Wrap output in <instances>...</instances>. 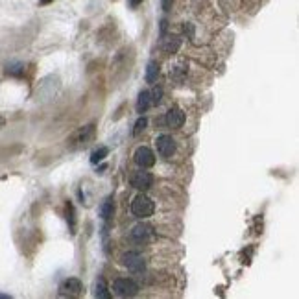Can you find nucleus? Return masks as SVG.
<instances>
[{
	"mask_svg": "<svg viewBox=\"0 0 299 299\" xmlns=\"http://www.w3.org/2000/svg\"><path fill=\"white\" fill-rule=\"evenodd\" d=\"M96 137V128L94 124H89V126H83V128H79L72 133V135L67 139V148L68 150H83L90 144V142L94 141Z\"/></svg>",
	"mask_w": 299,
	"mask_h": 299,
	"instance_id": "1",
	"label": "nucleus"
},
{
	"mask_svg": "<svg viewBox=\"0 0 299 299\" xmlns=\"http://www.w3.org/2000/svg\"><path fill=\"white\" fill-rule=\"evenodd\" d=\"M115 295H119V297H133L139 293V284H137L133 279H128V277H120L117 281L113 282V286H111Z\"/></svg>",
	"mask_w": 299,
	"mask_h": 299,
	"instance_id": "2",
	"label": "nucleus"
},
{
	"mask_svg": "<svg viewBox=\"0 0 299 299\" xmlns=\"http://www.w3.org/2000/svg\"><path fill=\"white\" fill-rule=\"evenodd\" d=\"M155 211V205L148 196H137L133 202H131V213L137 216V218H148V216L153 215Z\"/></svg>",
	"mask_w": 299,
	"mask_h": 299,
	"instance_id": "3",
	"label": "nucleus"
},
{
	"mask_svg": "<svg viewBox=\"0 0 299 299\" xmlns=\"http://www.w3.org/2000/svg\"><path fill=\"white\" fill-rule=\"evenodd\" d=\"M122 264H124L131 273H137V275L144 273V270H146L144 259H142L139 253H135V251H128V253L122 255Z\"/></svg>",
	"mask_w": 299,
	"mask_h": 299,
	"instance_id": "4",
	"label": "nucleus"
},
{
	"mask_svg": "<svg viewBox=\"0 0 299 299\" xmlns=\"http://www.w3.org/2000/svg\"><path fill=\"white\" fill-rule=\"evenodd\" d=\"M159 155L163 159H170L175 153V141L172 139V135H159L155 141Z\"/></svg>",
	"mask_w": 299,
	"mask_h": 299,
	"instance_id": "5",
	"label": "nucleus"
},
{
	"mask_svg": "<svg viewBox=\"0 0 299 299\" xmlns=\"http://www.w3.org/2000/svg\"><path fill=\"white\" fill-rule=\"evenodd\" d=\"M135 163L141 166V168H150V166H153L155 164V155H153V152L150 150V148L146 146H139L135 150Z\"/></svg>",
	"mask_w": 299,
	"mask_h": 299,
	"instance_id": "6",
	"label": "nucleus"
},
{
	"mask_svg": "<svg viewBox=\"0 0 299 299\" xmlns=\"http://www.w3.org/2000/svg\"><path fill=\"white\" fill-rule=\"evenodd\" d=\"M153 185V175L150 172H135L131 175V186L137 190H148Z\"/></svg>",
	"mask_w": 299,
	"mask_h": 299,
	"instance_id": "7",
	"label": "nucleus"
},
{
	"mask_svg": "<svg viewBox=\"0 0 299 299\" xmlns=\"http://www.w3.org/2000/svg\"><path fill=\"white\" fill-rule=\"evenodd\" d=\"M83 290V284L79 279H67V281H63V284L59 286V293L61 295H68V297H76L79 295Z\"/></svg>",
	"mask_w": 299,
	"mask_h": 299,
	"instance_id": "8",
	"label": "nucleus"
},
{
	"mask_svg": "<svg viewBox=\"0 0 299 299\" xmlns=\"http://www.w3.org/2000/svg\"><path fill=\"white\" fill-rule=\"evenodd\" d=\"M131 237L133 240L139 244H144V242H150L153 238V229L148 224H139V226L133 227V231H131Z\"/></svg>",
	"mask_w": 299,
	"mask_h": 299,
	"instance_id": "9",
	"label": "nucleus"
},
{
	"mask_svg": "<svg viewBox=\"0 0 299 299\" xmlns=\"http://www.w3.org/2000/svg\"><path fill=\"white\" fill-rule=\"evenodd\" d=\"M166 126L168 128H181V126L185 124V113L181 111L179 108H172L168 109V113H166Z\"/></svg>",
	"mask_w": 299,
	"mask_h": 299,
	"instance_id": "10",
	"label": "nucleus"
},
{
	"mask_svg": "<svg viewBox=\"0 0 299 299\" xmlns=\"http://www.w3.org/2000/svg\"><path fill=\"white\" fill-rule=\"evenodd\" d=\"M150 108H152V94H150V90H142L135 104L137 113H144V111H148Z\"/></svg>",
	"mask_w": 299,
	"mask_h": 299,
	"instance_id": "11",
	"label": "nucleus"
},
{
	"mask_svg": "<svg viewBox=\"0 0 299 299\" xmlns=\"http://www.w3.org/2000/svg\"><path fill=\"white\" fill-rule=\"evenodd\" d=\"M159 78V63L157 61H150L146 68V81L148 83H155Z\"/></svg>",
	"mask_w": 299,
	"mask_h": 299,
	"instance_id": "12",
	"label": "nucleus"
},
{
	"mask_svg": "<svg viewBox=\"0 0 299 299\" xmlns=\"http://www.w3.org/2000/svg\"><path fill=\"white\" fill-rule=\"evenodd\" d=\"M67 222H68V229H70V233L76 235V213H74L72 202H67Z\"/></svg>",
	"mask_w": 299,
	"mask_h": 299,
	"instance_id": "13",
	"label": "nucleus"
},
{
	"mask_svg": "<svg viewBox=\"0 0 299 299\" xmlns=\"http://www.w3.org/2000/svg\"><path fill=\"white\" fill-rule=\"evenodd\" d=\"M113 211H115L113 200H111V197H108V200H106V202L102 204V207H100V216H102L104 220H109V218L113 216Z\"/></svg>",
	"mask_w": 299,
	"mask_h": 299,
	"instance_id": "14",
	"label": "nucleus"
},
{
	"mask_svg": "<svg viewBox=\"0 0 299 299\" xmlns=\"http://www.w3.org/2000/svg\"><path fill=\"white\" fill-rule=\"evenodd\" d=\"M96 297L111 299V293H109L108 284H106V281H104V279H98V282H96Z\"/></svg>",
	"mask_w": 299,
	"mask_h": 299,
	"instance_id": "15",
	"label": "nucleus"
},
{
	"mask_svg": "<svg viewBox=\"0 0 299 299\" xmlns=\"http://www.w3.org/2000/svg\"><path fill=\"white\" fill-rule=\"evenodd\" d=\"M109 153V150L106 146H102V148H98L94 153H92V157H90V163L92 164H98L100 161H104L106 159V155Z\"/></svg>",
	"mask_w": 299,
	"mask_h": 299,
	"instance_id": "16",
	"label": "nucleus"
},
{
	"mask_svg": "<svg viewBox=\"0 0 299 299\" xmlns=\"http://www.w3.org/2000/svg\"><path fill=\"white\" fill-rule=\"evenodd\" d=\"M146 126H148L146 117H141V119H139V120L135 122V126H133V137H139V135H141L142 131L146 130Z\"/></svg>",
	"mask_w": 299,
	"mask_h": 299,
	"instance_id": "17",
	"label": "nucleus"
},
{
	"mask_svg": "<svg viewBox=\"0 0 299 299\" xmlns=\"http://www.w3.org/2000/svg\"><path fill=\"white\" fill-rule=\"evenodd\" d=\"M179 48V39L177 37H170L166 43H164V50L166 52H175Z\"/></svg>",
	"mask_w": 299,
	"mask_h": 299,
	"instance_id": "18",
	"label": "nucleus"
},
{
	"mask_svg": "<svg viewBox=\"0 0 299 299\" xmlns=\"http://www.w3.org/2000/svg\"><path fill=\"white\" fill-rule=\"evenodd\" d=\"M150 94H152V106H155V104L161 102V96H163V89H161V87H157V89H153L152 92H150Z\"/></svg>",
	"mask_w": 299,
	"mask_h": 299,
	"instance_id": "19",
	"label": "nucleus"
},
{
	"mask_svg": "<svg viewBox=\"0 0 299 299\" xmlns=\"http://www.w3.org/2000/svg\"><path fill=\"white\" fill-rule=\"evenodd\" d=\"M6 72L13 74V76H21L23 74V65H12V67H8Z\"/></svg>",
	"mask_w": 299,
	"mask_h": 299,
	"instance_id": "20",
	"label": "nucleus"
},
{
	"mask_svg": "<svg viewBox=\"0 0 299 299\" xmlns=\"http://www.w3.org/2000/svg\"><path fill=\"white\" fill-rule=\"evenodd\" d=\"M172 2H174V0H161L164 12H170V10H172Z\"/></svg>",
	"mask_w": 299,
	"mask_h": 299,
	"instance_id": "21",
	"label": "nucleus"
},
{
	"mask_svg": "<svg viewBox=\"0 0 299 299\" xmlns=\"http://www.w3.org/2000/svg\"><path fill=\"white\" fill-rule=\"evenodd\" d=\"M128 4H130V8H133V10H135L139 4H142V0H128Z\"/></svg>",
	"mask_w": 299,
	"mask_h": 299,
	"instance_id": "22",
	"label": "nucleus"
},
{
	"mask_svg": "<svg viewBox=\"0 0 299 299\" xmlns=\"http://www.w3.org/2000/svg\"><path fill=\"white\" fill-rule=\"evenodd\" d=\"M52 2H54V0H39L41 6H46V4H52Z\"/></svg>",
	"mask_w": 299,
	"mask_h": 299,
	"instance_id": "23",
	"label": "nucleus"
},
{
	"mask_svg": "<svg viewBox=\"0 0 299 299\" xmlns=\"http://www.w3.org/2000/svg\"><path fill=\"white\" fill-rule=\"evenodd\" d=\"M6 124V119H4V117H2V115H0V128H2V126Z\"/></svg>",
	"mask_w": 299,
	"mask_h": 299,
	"instance_id": "24",
	"label": "nucleus"
},
{
	"mask_svg": "<svg viewBox=\"0 0 299 299\" xmlns=\"http://www.w3.org/2000/svg\"><path fill=\"white\" fill-rule=\"evenodd\" d=\"M0 299H10V295H4V293H0Z\"/></svg>",
	"mask_w": 299,
	"mask_h": 299,
	"instance_id": "25",
	"label": "nucleus"
}]
</instances>
